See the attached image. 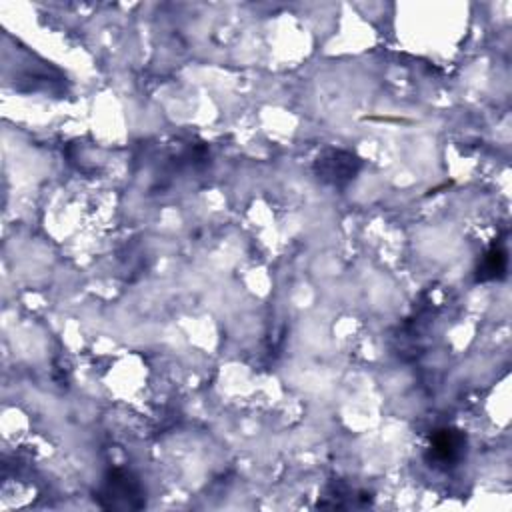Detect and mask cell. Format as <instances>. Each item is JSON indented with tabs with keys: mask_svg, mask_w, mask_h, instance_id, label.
<instances>
[{
	"mask_svg": "<svg viewBox=\"0 0 512 512\" xmlns=\"http://www.w3.org/2000/svg\"><path fill=\"white\" fill-rule=\"evenodd\" d=\"M508 266V258H506V250L500 246H492L484 258L482 264L478 266V278L480 280H492V278H500L504 276Z\"/></svg>",
	"mask_w": 512,
	"mask_h": 512,
	"instance_id": "277c9868",
	"label": "cell"
},
{
	"mask_svg": "<svg viewBox=\"0 0 512 512\" xmlns=\"http://www.w3.org/2000/svg\"><path fill=\"white\" fill-rule=\"evenodd\" d=\"M100 504L104 508H140L144 504V492L138 480L126 470H112L100 490H98Z\"/></svg>",
	"mask_w": 512,
	"mask_h": 512,
	"instance_id": "6da1fadb",
	"label": "cell"
},
{
	"mask_svg": "<svg viewBox=\"0 0 512 512\" xmlns=\"http://www.w3.org/2000/svg\"><path fill=\"white\" fill-rule=\"evenodd\" d=\"M360 170V160L346 150H326L316 160V174L332 186H346Z\"/></svg>",
	"mask_w": 512,
	"mask_h": 512,
	"instance_id": "3957f363",
	"label": "cell"
},
{
	"mask_svg": "<svg viewBox=\"0 0 512 512\" xmlns=\"http://www.w3.org/2000/svg\"><path fill=\"white\" fill-rule=\"evenodd\" d=\"M466 452V436L460 430L454 428H442L436 430L430 438L428 446V462L434 468H454L460 464Z\"/></svg>",
	"mask_w": 512,
	"mask_h": 512,
	"instance_id": "7a4b0ae2",
	"label": "cell"
}]
</instances>
